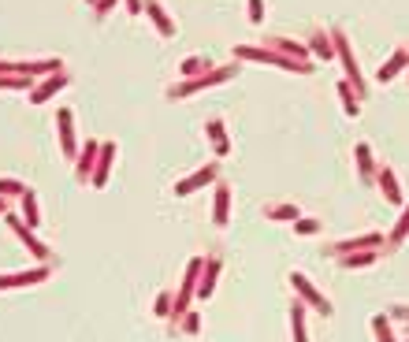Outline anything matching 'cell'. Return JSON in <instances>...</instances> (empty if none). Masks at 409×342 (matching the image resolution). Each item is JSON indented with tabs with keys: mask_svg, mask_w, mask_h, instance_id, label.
<instances>
[{
	"mask_svg": "<svg viewBox=\"0 0 409 342\" xmlns=\"http://www.w3.org/2000/svg\"><path fill=\"white\" fill-rule=\"evenodd\" d=\"M97 156H101V142H97V138L79 149V160H74V179H79V183H90V179H93Z\"/></svg>",
	"mask_w": 409,
	"mask_h": 342,
	"instance_id": "12",
	"label": "cell"
},
{
	"mask_svg": "<svg viewBox=\"0 0 409 342\" xmlns=\"http://www.w3.org/2000/svg\"><path fill=\"white\" fill-rule=\"evenodd\" d=\"M86 4H93V0H86Z\"/></svg>",
	"mask_w": 409,
	"mask_h": 342,
	"instance_id": "40",
	"label": "cell"
},
{
	"mask_svg": "<svg viewBox=\"0 0 409 342\" xmlns=\"http://www.w3.org/2000/svg\"><path fill=\"white\" fill-rule=\"evenodd\" d=\"M353 156H358V175H361V183L364 186H372L376 183V160H372V149L364 145V142H358V149H353Z\"/></svg>",
	"mask_w": 409,
	"mask_h": 342,
	"instance_id": "20",
	"label": "cell"
},
{
	"mask_svg": "<svg viewBox=\"0 0 409 342\" xmlns=\"http://www.w3.org/2000/svg\"><path fill=\"white\" fill-rule=\"evenodd\" d=\"M19 216H23L30 227H41V205H38V194H34V190H26V194L19 197Z\"/></svg>",
	"mask_w": 409,
	"mask_h": 342,
	"instance_id": "22",
	"label": "cell"
},
{
	"mask_svg": "<svg viewBox=\"0 0 409 342\" xmlns=\"http://www.w3.org/2000/svg\"><path fill=\"white\" fill-rule=\"evenodd\" d=\"M153 313H157L160 320H175V298H171L168 291H160V294H157V305H153Z\"/></svg>",
	"mask_w": 409,
	"mask_h": 342,
	"instance_id": "30",
	"label": "cell"
},
{
	"mask_svg": "<svg viewBox=\"0 0 409 342\" xmlns=\"http://www.w3.org/2000/svg\"><path fill=\"white\" fill-rule=\"evenodd\" d=\"M205 71H212V63L205 60V56H186L179 63V74L182 79H198V74H205Z\"/></svg>",
	"mask_w": 409,
	"mask_h": 342,
	"instance_id": "27",
	"label": "cell"
},
{
	"mask_svg": "<svg viewBox=\"0 0 409 342\" xmlns=\"http://www.w3.org/2000/svg\"><path fill=\"white\" fill-rule=\"evenodd\" d=\"M339 97H342V108H346V115L353 120V115L361 112V97H358V90H353L346 79H339Z\"/></svg>",
	"mask_w": 409,
	"mask_h": 342,
	"instance_id": "26",
	"label": "cell"
},
{
	"mask_svg": "<svg viewBox=\"0 0 409 342\" xmlns=\"http://www.w3.org/2000/svg\"><path fill=\"white\" fill-rule=\"evenodd\" d=\"M41 79L38 74H0V90H19V93H30Z\"/></svg>",
	"mask_w": 409,
	"mask_h": 342,
	"instance_id": "23",
	"label": "cell"
},
{
	"mask_svg": "<svg viewBox=\"0 0 409 342\" xmlns=\"http://www.w3.org/2000/svg\"><path fill=\"white\" fill-rule=\"evenodd\" d=\"M4 220H8V231H12L15 238H19V242L26 245V250H30V256H34L38 264H52V250H49V242H41L38 234H34V227H30V223H26L23 216H19L15 209L8 212Z\"/></svg>",
	"mask_w": 409,
	"mask_h": 342,
	"instance_id": "4",
	"label": "cell"
},
{
	"mask_svg": "<svg viewBox=\"0 0 409 342\" xmlns=\"http://www.w3.org/2000/svg\"><path fill=\"white\" fill-rule=\"evenodd\" d=\"M63 71L60 56H45V60H0V74H38V79H49V74Z\"/></svg>",
	"mask_w": 409,
	"mask_h": 342,
	"instance_id": "5",
	"label": "cell"
},
{
	"mask_svg": "<svg viewBox=\"0 0 409 342\" xmlns=\"http://www.w3.org/2000/svg\"><path fill=\"white\" fill-rule=\"evenodd\" d=\"M264 216H268V220H283V223L290 220V223H294V220H301V212H298L294 205H268Z\"/></svg>",
	"mask_w": 409,
	"mask_h": 342,
	"instance_id": "31",
	"label": "cell"
},
{
	"mask_svg": "<svg viewBox=\"0 0 409 342\" xmlns=\"http://www.w3.org/2000/svg\"><path fill=\"white\" fill-rule=\"evenodd\" d=\"M234 60H257V63H268V67H279V71H290V74H309L313 63H301V60H290L283 52L268 49V45H234Z\"/></svg>",
	"mask_w": 409,
	"mask_h": 342,
	"instance_id": "2",
	"label": "cell"
},
{
	"mask_svg": "<svg viewBox=\"0 0 409 342\" xmlns=\"http://www.w3.org/2000/svg\"><path fill=\"white\" fill-rule=\"evenodd\" d=\"M179 331H182V335H198V331H201V316L193 313V309H190V313H182L179 316Z\"/></svg>",
	"mask_w": 409,
	"mask_h": 342,
	"instance_id": "33",
	"label": "cell"
},
{
	"mask_svg": "<svg viewBox=\"0 0 409 342\" xmlns=\"http://www.w3.org/2000/svg\"><path fill=\"white\" fill-rule=\"evenodd\" d=\"M339 261H342V268H369V264L380 261V253L364 250V253H346V256H339Z\"/></svg>",
	"mask_w": 409,
	"mask_h": 342,
	"instance_id": "28",
	"label": "cell"
},
{
	"mask_svg": "<svg viewBox=\"0 0 409 342\" xmlns=\"http://www.w3.org/2000/svg\"><path fill=\"white\" fill-rule=\"evenodd\" d=\"M294 231L301 234V238H309V234H320V220H313V216H301V220H294Z\"/></svg>",
	"mask_w": 409,
	"mask_h": 342,
	"instance_id": "35",
	"label": "cell"
},
{
	"mask_svg": "<svg viewBox=\"0 0 409 342\" xmlns=\"http://www.w3.org/2000/svg\"><path fill=\"white\" fill-rule=\"evenodd\" d=\"M328 34H331V45H335V60L342 63V71H346V82L358 90V97L364 101V97H369V86H364V79H361V67H358V56H353V49H350L346 30H342V26H331Z\"/></svg>",
	"mask_w": 409,
	"mask_h": 342,
	"instance_id": "3",
	"label": "cell"
},
{
	"mask_svg": "<svg viewBox=\"0 0 409 342\" xmlns=\"http://www.w3.org/2000/svg\"><path fill=\"white\" fill-rule=\"evenodd\" d=\"M376 183H380L383 197L391 201V205H406V194L398 190V179H394V171H391V168H380V171H376Z\"/></svg>",
	"mask_w": 409,
	"mask_h": 342,
	"instance_id": "21",
	"label": "cell"
},
{
	"mask_svg": "<svg viewBox=\"0 0 409 342\" xmlns=\"http://www.w3.org/2000/svg\"><path fill=\"white\" fill-rule=\"evenodd\" d=\"M123 4H127L131 15H145V0H123Z\"/></svg>",
	"mask_w": 409,
	"mask_h": 342,
	"instance_id": "38",
	"label": "cell"
},
{
	"mask_svg": "<svg viewBox=\"0 0 409 342\" xmlns=\"http://www.w3.org/2000/svg\"><path fill=\"white\" fill-rule=\"evenodd\" d=\"M220 268H223L220 256H205L201 283H198V298H212V291H216V283H220Z\"/></svg>",
	"mask_w": 409,
	"mask_h": 342,
	"instance_id": "17",
	"label": "cell"
},
{
	"mask_svg": "<svg viewBox=\"0 0 409 342\" xmlns=\"http://www.w3.org/2000/svg\"><path fill=\"white\" fill-rule=\"evenodd\" d=\"M67 86H71V74H67V67H63V71H56V74H49V79H41L34 90L26 93V97H30V104H45V101L56 97L60 90H67Z\"/></svg>",
	"mask_w": 409,
	"mask_h": 342,
	"instance_id": "10",
	"label": "cell"
},
{
	"mask_svg": "<svg viewBox=\"0 0 409 342\" xmlns=\"http://www.w3.org/2000/svg\"><path fill=\"white\" fill-rule=\"evenodd\" d=\"M49 272H52V264H38V268H26V272H0V291H19V286L45 283Z\"/></svg>",
	"mask_w": 409,
	"mask_h": 342,
	"instance_id": "8",
	"label": "cell"
},
{
	"mask_svg": "<svg viewBox=\"0 0 409 342\" xmlns=\"http://www.w3.org/2000/svg\"><path fill=\"white\" fill-rule=\"evenodd\" d=\"M115 4H120V0H93V4H90V8H93V12H97V15H109V12H112V8H115Z\"/></svg>",
	"mask_w": 409,
	"mask_h": 342,
	"instance_id": "37",
	"label": "cell"
},
{
	"mask_svg": "<svg viewBox=\"0 0 409 342\" xmlns=\"http://www.w3.org/2000/svg\"><path fill=\"white\" fill-rule=\"evenodd\" d=\"M406 342H409V339H406Z\"/></svg>",
	"mask_w": 409,
	"mask_h": 342,
	"instance_id": "41",
	"label": "cell"
},
{
	"mask_svg": "<svg viewBox=\"0 0 409 342\" xmlns=\"http://www.w3.org/2000/svg\"><path fill=\"white\" fill-rule=\"evenodd\" d=\"M372 331H376L380 342H398L394 331H391V316H372Z\"/></svg>",
	"mask_w": 409,
	"mask_h": 342,
	"instance_id": "32",
	"label": "cell"
},
{
	"mask_svg": "<svg viewBox=\"0 0 409 342\" xmlns=\"http://www.w3.org/2000/svg\"><path fill=\"white\" fill-rule=\"evenodd\" d=\"M290 286H294L301 302H305V305H313V309H316L320 316H331V302H328V298L320 294L316 286L309 283V279H305V275H301V272H290Z\"/></svg>",
	"mask_w": 409,
	"mask_h": 342,
	"instance_id": "9",
	"label": "cell"
},
{
	"mask_svg": "<svg viewBox=\"0 0 409 342\" xmlns=\"http://www.w3.org/2000/svg\"><path fill=\"white\" fill-rule=\"evenodd\" d=\"M205 134H209L212 149H216V156H227L231 153V138H227V123L220 120V115H212L209 123H205Z\"/></svg>",
	"mask_w": 409,
	"mask_h": 342,
	"instance_id": "18",
	"label": "cell"
},
{
	"mask_svg": "<svg viewBox=\"0 0 409 342\" xmlns=\"http://www.w3.org/2000/svg\"><path fill=\"white\" fill-rule=\"evenodd\" d=\"M145 15H149V23L157 26L160 38H175V19L168 15V8L160 4V0H145Z\"/></svg>",
	"mask_w": 409,
	"mask_h": 342,
	"instance_id": "14",
	"label": "cell"
},
{
	"mask_svg": "<svg viewBox=\"0 0 409 342\" xmlns=\"http://www.w3.org/2000/svg\"><path fill=\"white\" fill-rule=\"evenodd\" d=\"M309 52H316V60H331V56H335V45H331L328 30H316V34L309 38Z\"/></svg>",
	"mask_w": 409,
	"mask_h": 342,
	"instance_id": "25",
	"label": "cell"
},
{
	"mask_svg": "<svg viewBox=\"0 0 409 342\" xmlns=\"http://www.w3.org/2000/svg\"><path fill=\"white\" fill-rule=\"evenodd\" d=\"M383 238L380 234H361V238H350V242H335L328 253H335V256H346V253H364V250H380Z\"/></svg>",
	"mask_w": 409,
	"mask_h": 342,
	"instance_id": "16",
	"label": "cell"
},
{
	"mask_svg": "<svg viewBox=\"0 0 409 342\" xmlns=\"http://www.w3.org/2000/svg\"><path fill=\"white\" fill-rule=\"evenodd\" d=\"M261 45H268V49H275V52H283V56H290V60H301V63H313L309 56V45H301V41H294V38H283V34H272V38H264Z\"/></svg>",
	"mask_w": 409,
	"mask_h": 342,
	"instance_id": "11",
	"label": "cell"
},
{
	"mask_svg": "<svg viewBox=\"0 0 409 342\" xmlns=\"http://www.w3.org/2000/svg\"><path fill=\"white\" fill-rule=\"evenodd\" d=\"M209 183H220V164H216V160H212V164H205V168H198L193 175L179 179V183H175V197H190L193 190H201V186H209Z\"/></svg>",
	"mask_w": 409,
	"mask_h": 342,
	"instance_id": "7",
	"label": "cell"
},
{
	"mask_svg": "<svg viewBox=\"0 0 409 342\" xmlns=\"http://www.w3.org/2000/svg\"><path fill=\"white\" fill-rule=\"evenodd\" d=\"M290 331H294V342H309V335H305V302H298L290 305Z\"/></svg>",
	"mask_w": 409,
	"mask_h": 342,
	"instance_id": "24",
	"label": "cell"
},
{
	"mask_svg": "<svg viewBox=\"0 0 409 342\" xmlns=\"http://www.w3.org/2000/svg\"><path fill=\"white\" fill-rule=\"evenodd\" d=\"M406 234H409V205H406L402 220H398V223H394V231H391V245H402V242H406Z\"/></svg>",
	"mask_w": 409,
	"mask_h": 342,
	"instance_id": "34",
	"label": "cell"
},
{
	"mask_svg": "<svg viewBox=\"0 0 409 342\" xmlns=\"http://www.w3.org/2000/svg\"><path fill=\"white\" fill-rule=\"evenodd\" d=\"M56 131H60V153L67 160H79V131H74V112L71 108L56 112Z\"/></svg>",
	"mask_w": 409,
	"mask_h": 342,
	"instance_id": "6",
	"label": "cell"
},
{
	"mask_svg": "<svg viewBox=\"0 0 409 342\" xmlns=\"http://www.w3.org/2000/svg\"><path fill=\"white\" fill-rule=\"evenodd\" d=\"M8 212H12V201H8V197H0V216H8Z\"/></svg>",
	"mask_w": 409,
	"mask_h": 342,
	"instance_id": "39",
	"label": "cell"
},
{
	"mask_svg": "<svg viewBox=\"0 0 409 342\" xmlns=\"http://www.w3.org/2000/svg\"><path fill=\"white\" fill-rule=\"evenodd\" d=\"M402 71H409V49L398 45V49L391 52V60H387L383 67L376 71V82H391V79H398Z\"/></svg>",
	"mask_w": 409,
	"mask_h": 342,
	"instance_id": "15",
	"label": "cell"
},
{
	"mask_svg": "<svg viewBox=\"0 0 409 342\" xmlns=\"http://www.w3.org/2000/svg\"><path fill=\"white\" fill-rule=\"evenodd\" d=\"M112 160H115V142L109 138V142H101V156H97V168H93V179H90V186H97V190H104V186H109Z\"/></svg>",
	"mask_w": 409,
	"mask_h": 342,
	"instance_id": "13",
	"label": "cell"
},
{
	"mask_svg": "<svg viewBox=\"0 0 409 342\" xmlns=\"http://www.w3.org/2000/svg\"><path fill=\"white\" fill-rule=\"evenodd\" d=\"M227 216H231V186L223 183H216V205H212V223L216 227H227Z\"/></svg>",
	"mask_w": 409,
	"mask_h": 342,
	"instance_id": "19",
	"label": "cell"
},
{
	"mask_svg": "<svg viewBox=\"0 0 409 342\" xmlns=\"http://www.w3.org/2000/svg\"><path fill=\"white\" fill-rule=\"evenodd\" d=\"M246 8H250V23H264V0H246Z\"/></svg>",
	"mask_w": 409,
	"mask_h": 342,
	"instance_id": "36",
	"label": "cell"
},
{
	"mask_svg": "<svg viewBox=\"0 0 409 342\" xmlns=\"http://www.w3.org/2000/svg\"><path fill=\"white\" fill-rule=\"evenodd\" d=\"M26 183H23V179H12V175H0V197H8V201H12V197H23L26 194Z\"/></svg>",
	"mask_w": 409,
	"mask_h": 342,
	"instance_id": "29",
	"label": "cell"
},
{
	"mask_svg": "<svg viewBox=\"0 0 409 342\" xmlns=\"http://www.w3.org/2000/svg\"><path fill=\"white\" fill-rule=\"evenodd\" d=\"M234 74H239V60L220 63V67L205 71V74H198V79H182L175 86H168V101H186V97H193V93H201V90H212V86H220V82H231Z\"/></svg>",
	"mask_w": 409,
	"mask_h": 342,
	"instance_id": "1",
	"label": "cell"
}]
</instances>
